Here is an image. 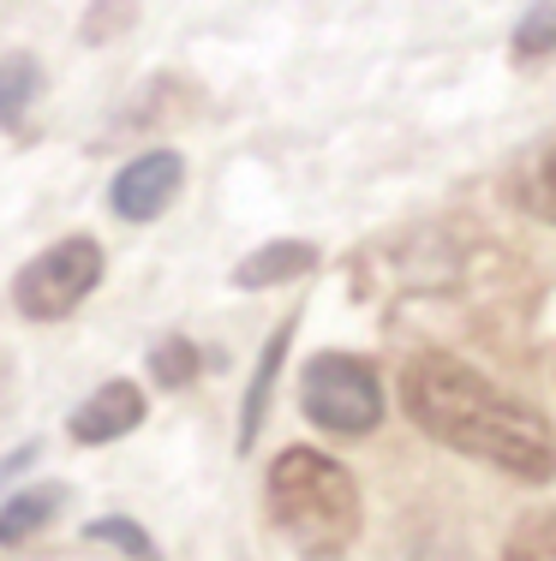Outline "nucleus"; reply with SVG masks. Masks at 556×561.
I'll return each mask as SVG.
<instances>
[{
    "label": "nucleus",
    "mask_w": 556,
    "mask_h": 561,
    "mask_svg": "<svg viewBox=\"0 0 556 561\" xmlns=\"http://www.w3.org/2000/svg\"><path fill=\"white\" fill-rule=\"evenodd\" d=\"M31 460H36V443H31V448H19V454H7V460H0V484H7V478H19Z\"/></svg>",
    "instance_id": "dca6fc26"
},
{
    "label": "nucleus",
    "mask_w": 556,
    "mask_h": 561,
    "mask_svg": "<svg viewBox=\"0 0 556 561\" xmlns=\"http://www.w3.org/2000/svg\"><path fill=\"white\" fill-rule=\"evenodd\" d=\"M502 561H556V507H533V514L514 519Z\"/></svg>",
    "instance_id": "9b49d317"
},
{
    "label": "nucleus",
    "mask_w": 556,
    "mask_h": 561,
    "mask_svg": "<svg viewBox=\"0 0 556 561\" xmlns=\"http://www.w3.org/2000/svg\"><path fill=\"white\" fill-rule=\"evenodd\" d=\"M84 538H90V543H109V550H126L132 561H162V556H156V543H150V531H144L138 519H121V514L90 519Z\"/></svg>",
    "instance_id": "4468645a"
},
{
    "label": "nucleus",
    "mask_w": 556,
    "mask_h": 561,
    "mask_svg": "<svg viewBox=\"0 0 556 561\" xmlns=\"http://www.w3.org/2000/svg\"><path fill=\"white\" fill-rule=\"evenodd\" d=\"M514 55L521 60H551L556 55V0L521 12V24H514Z\"/></svg>",
    "instance_id": "2eb2a0df"
},
{
    "label": "nucleus",
    "mask_w": 556,
    "mask_h": 561,
    "mask_svg": "<svg viewBox=\"0 0 556 561\" xmlns=\"http://www.w3.org/2000/svg\"><path fill=\"white\" fill-rule=\"evenodd\" d=\"M401 407L425 436L449 443L455 454H473V460L497 466L509 478H521V484L556 478V436H551L545 412L502 394L467 358L419 346L401 365Z\"/></svg>",
    "instance_id": "f257e3e1"
},
{
    "label": "nucleus",
    "mask_w": 556,
    "mask_h": 561,
    "mask_svg": "<svg viewBox=\"0 0 556 561\" xmlns=\"http://www.w3.org/2000/svg\"><path fill=\"white\" fill-rule=\"evenodd\" d=\"M299 407L329 436H371L383 424V382L353 353H317L299 382Z\"/></svg>",
    "instance_id": "7ed1b4c3"
},
{
    "label": "nucleus",
    "mask_w": 556,
    "mask_h": 561,
    "mask_svg": "<svg viewBox=\"0 0 556 561\" xmlns=\"http://www.w3.org/2000/svg\"><path fill=\"white\" fill-rule=\"evenodd\" d=\"M97 280H102V245L90 233H72L24 263L19 280H12V305L36 323H55V317H72L97 293Z\"/></svg>",
    "instance_id": "20e7f679"
},
{
    "label": "nucleus",
    "mask_w": 556,
    "mask_h": 561,
    "mask_svg": "<svg viewBox=\"0 0 556 561\" xmlns=\"http://www.w3.org/2000/svg\"><path fill=\"white\" fill-rule=\"evenodd\" d=\"M514 197H521V204L533 209V216L556 221V138H551L545 150H538L521 173H514Z\"/></svg>",
    "instance_id": "f8f14e48"
},
{
    "label": "nucleus",
    "mask_w": 556,
    "mask_h": 561,
    "mask_svg": "<svg viewBox=\"0 0 556 561\" xmlns=\"http://www.w3.org/2000/svg\"><path fill=\"white\" fill-rule=\"evenodd\" d=\"M197 370H204V353H197L185 335H168L150 346V377L162 382V389H192Z\"/></svg>",
    "instance_id": "ddd939ff"
},
{
    "label": "nucleus",
    "mask_w": 556,
    "mask_h": 561,
    "mask_svg": "<svg viewBox=\"0 0 556 561\" xmlns=\"http://www.w3.org/2000/svg\"><path fill=\"white\" fill-rule=\"evenodd\" d=\"M144 424V394L132 389V382H102L97 394H84L72 407V419H66V436L84 448H102V443H121Z\"/></svg>",
    "instance_id": "423d86ee"
},
{
    "label": "nucleus",
    "mask_w": 556,
    "mask_h": 561,
    "mask_svg": "<svg viewBox=\"0 0 556 561\" xmlns=\"http://www.w3.org/2000/svg\"><path fill=\"white\" fill-rule=\"evenodd\" d=\"M36 102H43V66H36V55H7L0 60V126L19 131L36 114Z\"/></svg>",
    "instance_id": "9d476101"
},
{
    "label": "nucleus",
    "mask_w": 556,
    "mask_h": 561,
    "mask_svg": "<svg viewBox=\"0 0 556 561\" xmlns=\"http://www.w3.org/2000/svg\"><path fill=\"white\" fill-rule=\"evenodd\" d=\"M263 490H270V519L306 556L329 561L360 538V519H365L360 484H353V472L341 460H329V454H317V448L275 454Z\"/></svg>",
    "instance_id": "f03ea898"
},
{
    "label": "nucleus",
    "mask_w": 556,
    "mask_h": 561,
    "mask_svg": "<svg viewBox=\"0 0 556 561\" xmlns=\"http://www.w3.org/2000/svg\"><path fill=\"white\" fill-rule=\"evenodd\" d=\"M180 180H185V162L174 150H144L114 173L109 204H114V216H126V221H156L168 204H174Z\"/></svg>",
    "instance_id": "39448f33"
},
{
    "label": "nucleus",
    "mask_w": 556,
    "mask_h": 561,
    "mask_svg": "<svg viewBox=\"0 0 556 561\" xmlns=\"http://www.w3.org/2000/svg\"><path fill=\"white\" fill-rule=\"evenodd\" d=\"M287 341H294V317H287V323H275V335L263 341V365L251 370V389H246V407H240V454L258 443V424H263V412H270L275 370H282V358H287Z\"/></svg>",
    "instance_id": "1a4fd4ad"
},
{
    "label": "nucleus",
    "mask_w": 556,
    "mask_h": 561,
    "mask_svg": "<svg viewBox=\"0 0 556 561\" xmlns=\"http://www.w3.org/2000/svg\"><path fill=\"white\" fill-rule=\"evenodd\" d=\"M311 270H317V245H311V239H270V245H258L251 257L234 263V287L263 293V287H282V280H299Z\"/></svg>",
    "instance_id": "0eeeda50"
},
{
    "label": "nucleus",
    "mask_w": 556,
    "mask_h": 561,
    "mask_svg": "<svg viewBox=\"0 0 556 561\" xmlns=\"http://www.w3.org/2000/svg\"><path fill=\"white\" fill-rule=\"evenodd\" d=\"M66 496H72L66 484H31V490H19V496H7L0 502V543H24L43 526H55Z\"/></svg>",
    "instance_id": "6e6552de"
}]
</instances>
